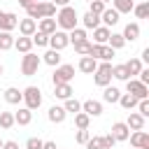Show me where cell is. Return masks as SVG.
<instances>
[{
    "label": "cell",
    "instance_id": "c3c4849f",
    "mask_svg": "<svg viewBox=\"0 0 149 149\" xmlns=\"http://www.w3.org/2000/svg\"><path fill=\"white\" fill-rule=\"evenodd\" d=\"M2 149H19V142H14V140H7V142H2Z\"/></svg>",
    "mask_w": 149,
    "mask_h": 149
},
{
    "label": "cell",
    "instance_id": "d6a6232c",
    "mask_svg": "<svg viewBox=\"0 0 149 149\" xmlns=\"http://www.w3.org/2000/svg\"><path fill=\"white\" fill-rule=\"evenodd\" d=\"M107 44L116 51V49H121V47H126V40H123V35L121 33H109V37H107Z\"/></svg>",
    "mask_w": 149,
    "mask_h": 149
},
{
    "label": "cell",
    "instance_id": "680465c9",
    "mask_svg": "<svg viewBox=\"0 0 149 149\" xmlns=\"http://www.w3.org/2000/svg\"><path fill=\"white\" fill-rule=\"evenodd\" d=\"M86 2H91V0H86Z\"/></svg>",
    "mask_w": 149,
    "mask_h": 149
},
{
    "label": "cell",
    "instance_id": "d6986e66",
    "mask_svg": "<svg viewBox=\"0 0 149 149\" xmlns=\"http://www.w3.org/2000/svg\"><path fill=\"white\" fill-rule=\"evenodd\" d=\"M33 40L30 37H26V35H21V37H14V49L16 51H21V54H28V51H33Z\"/></svg>",
    "mask_w": 149,
    "mask_h": 149
},
{
    "label": "cell",
    "instance_id": "4fadbf2b",
    "mask_svg": "<svg viewBox=\"0 0 149 149\" xmlns=\"http://www.w3.org/2000/svg\"><path fill=\"white\" fill-rule=\"evenodd\" d=\"M119 16H121V14H119L114 7H112V9H109V7H105V12L100 14V21H102V26L112 28V26H116V23H119Z\"/></svg>",
    "mask_w": 149,
    "mask_h": 149
},
{
    "label": "cell",
    "instance_id": "74e56055",
    "mask_svg": "<svg viewBox=\"0 0 149 149\" xmlns=\"http://www.w3.org/2000/svg\"><path fill=\"white\" fill-rule=\"evenodd\" d=\"M126 68H128V74L133 77V74H137L142 70V61L140 58H130V61H126Z\"/></svg>",
    "mask_w": 149,
    "mask_h": 149
},
{
    "label": "cell",
    "instance_id": "f1b7e54d",
    "mask_svg": "<svg viewBox=\"0 0 149 149\" xmlns=\"http://www.w3.org/2000/svg\"><path fill=\"white\" fill-rule=\"evenodd\" d=\"M112 77H114V79H119V81H128V79H130V74H128L126 63H121V65H112Z\"/></svg>",
    "mask_w": 149,
    "mask_h": 149
},
{
    "label": "cell",
    "instance_id": "1f68e13d",
    "mask_svg": "<svg viewBox=\"0 0 149 149\" xmlns=\"http://www.w3.org/2000/svg\"><path fill=\"white\" fill-rule=\"evenodd\" d=\"M63 109L68 112V114H77V112H81V102L72 95V98H68V100H63Z\"/></svg>",
    "mask_w": 149,
    "mask_h": 149
},
{
    "label": "cell",
    "instance_id": "8fae6325",
    "mask_svg": "<svg viewBox=\"0 0 149 149\" xmlns=\"http://www.w3.org/2000/svg\"><path fill=\"white\" fill-rule=\"evenodd\" d=\"M128 137H130V144H133L135 149H149V135L144 133V128H142V130L130 133Z\"/></svg>",
    "mask_w": 149,
    "mask_h": 149
},
{
    "label": "cell",
    "instance_id": "4dcf8cb0",
    "mask_svg": "<svg viewBox=\"0 0 149 149\" xmlns=\"http://www.w3.org/2000/svg\"><path fill=\"white\" fill-rule=\"evenodd\" d=\"M9 49H14V35L0 30V51H9Z\"/></svg>",
    "mask_w": 149,
    "mask_h": 149
},
{
    "label": "cell",
    "instance_id": "d4e9b609",
    "mask_svg": "<svg viewBox=\"0 0 149 149\" xmlns=\"http://www.w3.org/2000/svg\"><path fill=\"white\" fill-rule=\"evenodd\" d=\"M5 100H7L9 105H19V102L23 100V93H21L16 86H9V88H5Z\"/></svg>",
    "mask_w": 149,
    "mask_h": 149
},
{
    "label": "cell",
    "instance_id": "484cf974",
    "mask_svg": "<svg viewBox=\"0 0 149 149\" xmlns=\"http://www.w3.org/2000/svg\"><path fill=\"white\" fill-rule=\"evenodd\" d=\"M68 40H70V44H79V42L88 40V35L84 28H72V30H68Z\"/></svg>",
    "mask_w": 149,
    "mask_h": 149
},
{
    "label": "cell",
    "instance_id": "7c38bea8",
    "mask_svg": "<svg viewBox=\"0 0 149 149\" xmlns=\"http://www.w3.org/2000/svg\"><path fill=\"white\" fill-rule=\"evenodd\" d=\"M81 112L88 114V116H100L102 114V102L100 100H93V98L91 100H84L81 102Z\"/></svg>",
    "mask_w": 149,
    "mask_h": 149
},
{
    "label": "cell",
    "instance_id": "ac0fdd59",
    "mask_svg": "<svg viewBox=\"0 0 149 149\" xmlns=\"http://www.w3.org/2000/svg\"><path fill=\"white\" fill-rule=\"evenodd\" d=\"M121 35H123L126 42H135V40L140 37V23H135V21H133V23H126V28H123Z\"/></svg>",
    "mask_w": 149,
    "mask_h": 149
},
{
    "label": "cell",
    "instance_id": "f546056e",
    "mask_svg": "<svg viewBox=\"0 0 149 149\" xmlns=\"http://www.w3.org/2000/svg\"><path fill=\"white\" fill-rule=\"evenodd\" d=\"M105 91H102V100L105 102H119V95H121V91L116 88V86H102Z\"/></svg>",
    "mask_w": 149,
    "mask_h": 149
},
{
    "label": "cell",
    "instance_id": "cb8c5ba5",
    "mask_svg": "<svg viewBox=\"0 0 149 149\" xmlns=\"http://www.w3.org/2000/svg\"><path fill=\"white\" fill-rule=\"evenodd\" d=\"M37 30H42V33H47V35H51L54 30H58V26H56V19H54V16H47V19H40V23H37Z\"/></svg>",
    "mask_w": 149,
    "mask_h": 149
},
{
    "label": "cell",
    "instance_id": "9c48e42d",
    "mask_svg": "<svg viewBox=\"0 0 149 149\" xmlns=\"http://www.w3.org/2000/svg\"><path fill=\"white\" fill-rule=\"evenodd\" d=\"M109 135H112L116 142H123V140H128V135H130V128L126 126V121H114V123H112V130H109Z\"/></svg>",
    "mask_w": 149,
    "mask_h": 149
},
{
    "label": "cell",
    "instance_id": "816d5d0a",
    "mask_svg": "<svg viewBox=\"0 0 149 149\" xmlns=\"http://www.w3.org/2000/svg\"><path fill=\"white\" fill-rule=\"evenodd\" d=\"M56 7H65V5H70V0H51Z\"/></svg>",
    "mask_w": 149,
    "mask_h": 149
},
{
    "label": "cell",
    "instance_id": "7dc6e473",
    "mask_svg": "<svg viewBox=\"0 0 149 149\" xmlns=\"http://www.w3.org/2000/svg\"><path fill=\"white\" fill-rule=\"evenodd\" d=\"M100 140H102V149H112V147L116 144V140H114V137H112L109 133H107V135H102Z\"/></svg>",
    "mask_w": 149,
    "mask_h": 149
},
{
    "label": "cell",
    "instance_id": "9f6ffc18",
    "mask_svg": "<svg viewBox=\"0 0 149 149\" xmlns=\"http://www.w3.org/2000/svg\"><path fill=\"white\" fill-rule=\"evenodd\" d=\"M33 2H44V0H33Z\"/></svg>",
    "mask_w": 149,
    "mask_h": 149
},
{
    "label": "cell",
    "instance_id": "836d02e7",
    "mask_svg": "<svg viewBox=\"0 0 149 149\" xmlns=\"http://www.w3.org/2000/svg\"><path fill=\"white\" fill-rule=\"evenodd\" d=\"M119 105H121L123 109H135V107H137V98H133L130 93H121V95H119Z\"/></svg>",
    "mask_w": 149,
    "mask_h": 149
},
{
    "label": "cell",
    "instance_id": "f6af8a7d",
    "mask_svg": "<svg viewBox=\"0 0 149 149\" xmlns=\"http://www.w3.org/2000/svg\"><path fill=\"white\" fill-rule=\"evenodd\" d=\"M84 147H86V149H102V140H100V137H88Z\"/></svg>",
    "mask_w": 149,
    "mask_h": 149
},
{
    "label": "cell",
    "instance_id": "30bf717a",
    "mask_svg": "<svg viewBox=\"0 0 149 149\" xmlns=\"http://www.w3.org/2000/svg\"><path fill=\"white\" fill-rule=\"evenodd\" d=\"M16 26H19V16L14 12H0V30L12 33Z\"/></svg>",
    "mask_w": 149,
    "mask_h": 149
},
{
    "label": "cell",
    "instance_id": "91938a15",
    "mask_svg": "<svg viewBox=\"0 0 149 149\" xmlns=\"http://www.w3.org/2000/svg\"><path fill=\"white\" fill-rule=\"evenodd\" d=\"M133 149H135V147H133Z\"/></svg>",
    "mask_w": 149,
    "mask_h": 149
},
{
    "label": "cell",
    "instance_id": "ee69618b",
    "mask_svg": "<svg viewBox=\"0 0 149 149\" xmlns=\"http://www.w3.org/2000/svg\"><path fill=\"white\" fill-rule=\"evenodd\" d=\"M91 137V133H88V128H77V135H74V140L79 142V144H86V140Z\"/></svg>",
    "mask_w": 149,
    "mask_h": 149
},
{
    "label": "cell",
    "instance_id": "83f0119b",
    "mask_svg": "<svg viewBox=\"0 0 149 149\" xmlns=\"http://www.w3.org/2000/svg\"><path fill=\"white\" fill-rule=\"evenodd\" d=\"M42 63H47V65H51V68L61 65V51H56V49H49V51L42 56Z\"/></svg>",
    "mask_w": 149,
    "mask_h": 149
},
{
    "label": "cell",
    "instance_id": "5b68a950",
    "mask_svg": "<svg viewBox=\"0 0 149 149\" xmlns=\"http://www.w3.org/2000/svg\"><path fill=\"white\" fill-rule=\"evenodd\" d=\"M93 81L98 86H109V81H112V63L109 61H100L98 63V68L93 72Z\"/></svg>",
    "mask_w": 149,
    "mask_h": 149
},
{
    "label": "cell",
    "instance_id": "bcb514c9",
    "mask_svg": "<svg viewBox=\"0 0 149 149\" xmlns=\"http://www.w3.org/2000/svg\"><path fill=\"white\" fill-rule=\"evenodd\" d=\"M42 142H44V140H40V137H28L26 149H42Z\"/></svg>",
    "mask_w": 149,
    "mask_h": 149
},
{
    "label": "cell",
    "instance_id": "5bb4252c",
    "mask_svg": "<svg viewBox=\"0 0 149 149\" xmlns=\"http://www.w3.org/2000/svg\"><path fill=\"white\" fill-rule=\"evenodd\" d=\"M16 28H19V33H21V35L30 37V35L37 30V21H35V19H30V16H26V19H21V21H19V26H16Z\"/></svg>",
    "mask_w": 149,
    "mask_h": 149
},
{
    "label": "cell",
    "instance_id": "7a4b0ae2",
    "mask_svg": "<svg viewBox=\"0 0 149 149\" xmlns=\"http://www.w3.org/2000/svg\"><path fill=\"white\" fill-rule=\"evenodd\" d=\"M26 14L35 21L40 19H47V16H56V5L51 0H44V2H33L30 7H26Z\"/></svg>",
    "mask_w": 149,
    "mask_h": 149
},
{
    "label": "cell",
    "instance_id": "9a60e30c",
    "mask_svg": "<svg viewBox=\"0 0 149 149\" xmlns=\"http://www.w3.org/2000/svg\"><path fill=\"white\" fill-rule=\"evenodd\" d=\"M65 116H68V112L63 109V105H54V107H49V112H47V119H49L51 123H63Z\"/></svg>",
    "mask_w": 149,
    "mask_h": 149
},
{
    "label": "cell",
    "instance_id": "d590c367",
    "mask_svg": "<svg viewBox=\"0 0 149 149\" xmlns=\"http://www.w3.org/2000/svg\"><path fill=\"white\" fill-rule=\"evenodd\" d=\"M30 40H33V44H37V47H47V44H49V35L42 33V30H35V33L30 35Z\"/></svg>",
    "mask_w": 149,
    "mask_h": 149
},
{
    "label": "cell",
    "instance_id": "603a6c76",
    "mask_svg": "<svg viewBox=\"0 0 149 149\" xmlns=\"http://www.w3.org/2000/svg\"><path fill=\"white\" fill-rule=\"evenodd\" d=\"M81 26H84V30H93V28H98V26H100V16H98V14L86 12V14L81 16Z\"/></svg>",
    "mask_w": 149,
    "mask_h": 149
},
{
    "label": "cell",
    "instance_id": "f5cc1de1",
    "mask_svg": "<svg viewBox=\"0 0 149 149\" xmlns=\"http://www.w3.org/2000/svg\"><path fill=\"white\" fill-rule=\"evenodd\" d=\"M16 2H19V5H21V7H23V9H26V7H30V5H33V0H16Z\"/></svg>",
    "mask_w": 149,
    "mask_h": 149
},
{
    "label": "cell",
    "instance_id": "e0dca14e",
    "mask_svg": "<svg viewBox=\"0 0 149 149\" xmlns=\"http://www.w3.org/2000/svg\"><path fill=\"white\" fill-rule=\"evenodd\" d=\"M33 121V109H28V107H19V112H14V123H19V126H28Z\"/></svg>",
    "mask_w": 149,
    "mask_h": 149
},
{
    "label": "cell",
    "instance_id": "e575fe53",
    "mask_svg": "<svg viewBox=\"0 0 149 149\" xmlns=\"http://www.w3.org/2000/svg\"><path fill=\"white\" fill-rule=\"evenodd\" d=\"M133 14H135L137 19H147V16H149V0L135 5V7H133Z\"/></svg>",
    "mask_w": 149,
    "mask_h": 149
},
{
    "label": "cell",
    "instance_id": "7bdbcfd3",
    "mask_svg": "<svg viewBox=\"0 0 149 149\" xmlns=\"http://www.w3.org/2000/svg\"><path fill=\"white\" fill-rule=\"evenodd\" d=\"M88 49H91V42H88V40H84V42L74 44V51H77L79 56H88Z\"/></svg>",
    "mask_w": 149,
    "mask_h": 149
},
{
    "label": "cell",
    "instance_id": "11a10c76",
    "mask_svg": "<svg viewBox=\"0 0 149 149\" xmlns=\"http://www.w3.org/2000/svg\"><path fill=\"white\" fill-rule=\"evenodd\" d=\"M102 2H105V5H107V2H112V0H102Z\"/></svg>",
    "mask_w": 149,
    "mask_h": 149
},
{
    "label": "cell",
    "instance_id": "4316f807",
    "mask_svg": "<svg viewBox=\"0 0 149 149\" xmlns=\"http://www.w3.org/2000/svg\"><path fill=\"white\" fill-rule=\"evenodd\" d=\"M112 7H114L119 14H130L133 7H135V2H133V0H112Z\"/></svg>",
    "mask_w": 149,
    "mask_h": 149
},
{
    "label": "cell",
    "instance_id": "277c9868",
    "mask_svg": "<svg viewBox=\"0 0 149 149\" xmlns=\"http://www.w3.org/2000/svg\"><path fill=\"white\" fill-rule=\"evenodd\" d=\"M74 79V65L70 63H61L54 68V74H51V81L54 84H70Z\"/></svg>",
    "mask_w": 149,
    "mask_h": 149
},
{
    "label": "cell",
    "instance_id": "ba28073f",
    "mask_svg": "<svg viewBox=\"0 0 149 149\" xmlns=\"http://www.w3.org/2000/svg\"><path fill=\"white\" fill-rule=\"evenodd\" d=\"M68 44H70L68 33H65V30H54V33L49 35V44H47V47H51V49H56V51H63Z\"/></svg>",
    "mask_w": 149,
    "mask_h": 149
},
{
    "label": "cell",
    "instance_id": "7402d4cb",
    "mask_svg": "<svg viewBox=\"0 0 149 149\" xmlns=\"http://www.w3.org/2000/svg\"><path fill=\"white\" fill-rule=\"evenodd\" d=\"M72 86L70 84H54V95L58 98V100H68V98H72Z\"/></svg>",
    "mask_w": 149,
    "mask_h": 149
},
{
    "label": "cell",
    "instance_id": "f907efd6",
    "mask_svg": "<svg viewBox=\"0 0 149 149\" xmlns=\"http://www.w3.org/2000/svg\"><path fill=\"white\" fill-rule=\"evenodd\" d=\"M42 149H58L56 142H42Z\"/></svg>",
    "mask_w": 149,
    "mask_h": 149
},
{
    "label": "cell",
    "instance_id": "6da1fadb",
    "mask_svg": "<svg viewBox=\"0 0 149 149\" xmlns=\"http://www.w3.org/2000/svg\"><path fill=\"white\" fill-rule=\"evenodd\" d=\"M77 23H79V14H77V9L72 5H65V7H61L56 12L58 30H72V28H77Z\"/></svg>",
    "mask_w": 149,
    "mask_h": 149
},
{
    "label": "cell",
    "instance_id": "f35d334b",
    "mask_svg": "<svg viewBox=\"0 0 149 149\" xmlns=\"http://www.w3.org/2000/svg\"><path fill=\"white\" fill-rule=\"evenodd\" d=\"M88 123H91V116L88 114H84V112H77L74 114V126L77 128H88Z\"/></svg>",
    "mask_w": 149,
    "mask_h": 149
},
{
    "label": "cell",
    "instance_id": "60d3db41",
    "mask_svg": "<svg viewBox=\"0 0 149 149\" xmlns=\"http://www.w3.org/2000/svg\"><path fill=\"white\" fill-rule=\"evenodd\" d=\"M114 58V49L109 47V44H102L100 47V56H98V61H112Z\"/></svg>",
    "mask_w": 149,
    "mask_h": 149
},
{
    "label": "cell",
    "instance_id": "52a82bcc",
    "mask_svg": "<svg viewBox=\"0 0 149 149\" xmlns=\"http://www.w3.org/2000/svg\"><path fill=\"white\" fill-rule=\"evenodd\" d=\"M126 93H130V95L137 98V100L149 98V88H147V84H142L140 79H133V77L126 81Z\"/></svg>",
    "mask_w": 149,
    "mask_h": 149
},
{
    "label": "cell",
    "instance_id": "2e32d148",
    "mask_svg": "<svg viewBox=\"0 0 149 149\" xmlns=\"http://www.w3.org/2000/svg\"><path fill=\"white\" fill-rule=\"evenodd\" d=\"M77 68H79V72H84V74H93V72H95V68H98V61H95V58H91V56H81Z\"/></svg>",
    "mask_w": 149,
    "mask_h": 149
},
{
    "label": "cell",
    "instance_id": "3957f363",
    "mask_svg": "<svg viewBox=\"0 0 149 149\" xmlns=\"http://www.w3.org/2000/svg\"><path fill=\"white\" fill-rule=\"evenodd\" d=\"M40 63H42V58H40L37 54H33V51L23 54V58H21V74H23V77H33V74H37Z\"/></svg>",
    "mask_w": 149,
    "mask_h": 149
},
{
    "label": "cell",
    "instance_id": "8d00e7d4",
    "mask_svg": "<svg viewBox=\"0 0 149 149\" xmlns=\"http://www.w3.org/2000/svg\"><path fill=\"white\" fill-rule=\"evenodd\" d=\"M14 126V112H0V128L9 130Z\"/></svg>",
    "mask_w": 149,
    "mask_h": 149
},
{
    "label": "cell",
    "instance_id": "681fc988",
    "mask_svg": "<svg viewBox=\"0 0 149 149\" xmlns=\"http://www.w3.org/2000/svg\"><path fill=\"white\" fill-rule=\"evenodd\" d=\"M140 61H142V63H149V47L142 51V58H140Z\"/></svg>",
    "mask_w": 149,
    "mask_h": 149
},
{
    "label": "cell",
    "instance_id": "b9f144b4",
    "mask_svg": "<svg viewBox=\"0 0 149 149\" xmlns=\"http://www.w3.org/2000/svg\"><path fill=\"white\" fill-rule=\"evenodd\" d=\"M137 114H142L144 119L149 116V98H142V100H137Z\"/></svg>",
    "mask_w": 149,
    "mask_h": 149
},
{
    "label": "cell",
    "instance_id": "ffe728a7",
    "mask_svg": "<svg viewBox=\"0 0 149 149\" xmlns=\"http://www.w3.org/2000/svg\"><path fill=\"white\" fill-rule=\"evenodd\" d=\"M126 126H128L130 130H142V128H144V116L137 114V112H130L128 119H126Z\"/></svg>",
    "mask_w": 149,
    "mask_h": 149
},
{
    "label": "cell",
    "instance_id": "8992f818",
    "mask_svg": "<svg viewBox=\"0 0 149 149\" xmlns=\"http://www.w3.org/2000/svg\"><path fill=\"white\" fill-rule=\"evenodd\" d=\"M21 93H23V102H26L28 109H37L42 105V91L37 86H26Z\"/></svg>",
    "mask_w": 149,
    "mask_h": 149
},
{
    "label": "cell",
    "instance_id": "6f0895ef",
    "mask_svg": "<svg viewBox=\"0 0 149 149\" xmlns=\"http://www.w3.org/2000/svg\"><path fill=\"white\" fill-rule=\"evenodd\" d=\"M0 149H2V140H0Z\"/></svg>",
    "mask_w": 149,
    "mask_h": 149
},
{
    "label": "cell",
    "instance_id": "ab89813d",
    "mask_svg": "<svg viewBox=\"0 0 149 149\" xmlns=\"http://www.w3.org/2000/svg\"><path fill=\"white\" fill-rule=\"evenodd\" d=\"M105 7H107V5H105L102 0H91V2H88V12H91V14H98V16L105 12Z\"/></svg>",
    "mask_w": 149,
    "mask_h": 149
},
{
    "label": "cell",
    "instance_id": "44dd1931",
    "mask_svg": "<svg viewBox=\"0 0 149 149\" xmlns=\"http://www.w3.org/2000/svg\"><path fill=\"white\" fill-rule=\"evenodd\" d=\"M109 28L107 26H98L93 28V44H107V37H109Z\"/></svg>",
    "mask_w": 149,
    "mask_h": 149
},
{
    "label": "cell",
    "instance_id": "db71d44e",
    "mask_svg": "<svg viewBox=\"0 0 149 149\" xmlns=\"http://www.w3.org/2000/svg\"><path fill=\"white\" fill-rule=\"evenodd\" d=\"M2 72H5V68H2V63H0V74H2Z\"/></svg>",
    "mask_w": 149,
    "mask_h": 149
}]
</instances>
